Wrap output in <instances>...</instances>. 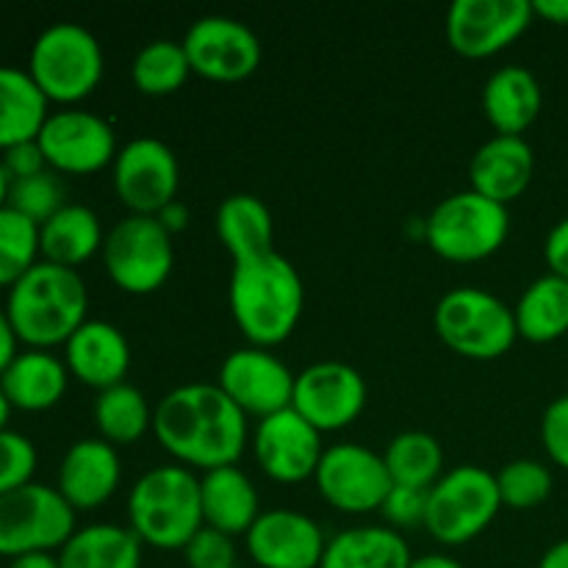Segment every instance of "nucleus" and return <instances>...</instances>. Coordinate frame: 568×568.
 Segmentation results:
<instances>
[{
    "label": "nucleus",
    "mask_w": 568,
    "mask_h": 568,
    "mask_svg": "<svg viewBox=\"0 0 568 568\" xmlns=\"http://www.w3.org/2000/svg\"><path fill=\"white\" fill-rule=\"evenodd\" d=\"M161 447L186 469L236 466L247 444V414L220 386L189 383L164 394L153 414Z\"/></svg>",
    "instance_id": "obj_1"
},
{
    "label": "nucleus",
    "mask_w": 568,
    "mask_h": 568,
    "mask_svg": "<svg viewBox=\"0 0 568 568\" xmlns=\"http://www.w3.org/2000/svg\"><path fill=\"white\" fill-rule=\"evenodd\" d=\"M231 314L253 347H277L297 327L305 308L303 277L281 253L233 264Z\"/></svg>",
    "instance_id": "obj_2"
},
{
    "label": "nucleus",
    "mask_w": 568,
    "mask_h": 568,
    "mask_svg": "<svg viewBox=\"0 0 568 568\" xmlns=\"http://www.w3.org/2000/svg\"><path fill=\"white\" fill-rule=\"evenodd\" d=\"M6 314L28 349L64 347L87 322L89 292L78 270L39 261L6 294Z\"/></svg>",
    "instance_id": "obj_3"
},
{
    "label": "nucleus",
    "mask_w": 568,
    "mask_h": 568,
    "mask_svg": "<svg viewBox=\"0 0 568 568\" xmlns=\"http://www.w3.org/2000/svg\"><path fill=\"white\" fill-rule=\"evenodd\" d=\"M128 519L148 547L183 549L203 527L197 475L186 466H155L144 471L128 497Z\"/></svg>",
    "instance_id": "obj_4"
},
{
    "label": "nucleus",
    "mask_w": 568,
    "mask_h": 568,
    "mask_svg": "<svg viewBox=\"0 0 568 568\" xmlns=\"http://www.w3.org/2000/svg\"><path fill=\"white\" fill-rule=\"evenodd\" d=\"M103 48L78 22H55L31 44L28 75L48 103L75 105L103 81Z\"/></svg>",
    "instance_id": "obj_5"
},
{
    "label": "nucleus",
    "mask_w": 568,
    "mask_h": 568,
    "mask_svg": "<svg viewBox=\"0 0 568 568\" xmlns=\"http://www.w3.org/2000/svg\"><path fill=\"white\" fill-rule=\"evenodd\" d=\"M438 338L453 353L471 361L503 358L519 338L514 308L497 294L477 286H458L444 294L433 314Z\"/></svg>",
    "instance_id": "obj_6"
},
{
    "label": "nucleus",
    "mask_w": 568,
    "mask_h": 568,
    "mask_svg": "<svg viewBox=\"0 0 568 568\" xmlns=\"http://www.w3.org/2000/svg\"><path fill=\"white\" fill-rule=\"evenodd\" d=\"M510 233L508 205L483 197L475 189L449 194L425 222L427 244L444 261L475 264L505 244Z\"/></svg>",
    "instance_id": "obj_7"
},
{
    "label": "nucleus",
    "mask_w": 568,
    "mask_h": 568,
    "mask_svg": "<svg viewBox=\"0 0 568 568\" xmlns=\"http://www.w3.org/2000/svg\"><path fill=\"white\" fill-rule=\"evenodd\" d=\"M499 508L497 475L475 464L458 466L444 471L427 494L425 530L444 547H460L486 532Z\"/></svg>",
    "instance_id": "obj_8"
},
{
    "label": "nucleus",
    "mask_w": 568,
    "mask_h": 568,
    "mask_svg": "<svg viewBox=\"0 0 568 568\" xmlns=\"http://www.w3.org/2000/svg\"><path fill=\"white\" fill-rule=\"evenodd\" d=\"M75 530V510L59 488L28 483L0 497V558L53 555Z\"/></svg>",
    "instance_id": "obj_9"
},
{
    "label": "nucleus",
    "mask_w": 568,
    "mask_h": 568,
    "mask_svg": "<svg viewBox=\"0 0 568 568\" xmlns=\"http://www.w3.org/2000/svg\"><path fill=\"white\" fill-rule=\"evenodd\" d=\"M103 264L116 288L153 294L170 281L175 266L172 233L155 216L131 214L116 222L103 242Z\"/></svg>",
    "instance_id": "obj_10"
},
{
    "label": "nucleus",
    "mask_w": 568,
    "mask_h": 568,
    "mask_svg": "<svg viewBox=\"0 0 568 568\" xmlns=\"http://www.w3.org/2000/svg\"><path fill=\"white\" fill-rule=\"evenodd\" d=\"M314 480L322 499L342 514L381 510L394 486L383 455L364 444H336L325 449Z\"/></svg>",
    "instance_id": "obj_11"
},
{
    "label": "nucleus",
    "mask_w": 568,
    "mask_h": 568,
    "mask_svg": "<svg viewBox=\"0 0 568 568\" xmlns=\"http://www.w3.org/2000/svg\"><path fill=\"white\" fill-rule=\"evenodd\" d=\"M44 161L59 175H92L114 164L116 136L103 116L83 109H64L48 116L37 136Z\"/></svg>",
    "instance_id": "obj_12"
},
{
    "label": "nucleus",
    "mask_w": 568,
    "mask_h": 568,
    "mask_svg": "<svg viewBox=\"0 0 568 568\" xmlns=\"http://www.w3.org/2000/svg\"><path fill=\"white\" fill-rule=\"evenodd\" d=\"M114 192L131 214L155 216L178 200L181 166L170 144L153 136L128 142L114 159Z\"/></svg>",
    "instance_id": "obj_13"
},
{
    "label": "nucleus",
    "mask_w": 568,
    "mask_h": 568,
    "mask_svg": "<svg viewBox=\"0 0 568 568\" xmlns=\"http://www.w3.org/2000/svg\"><path fill=\"white\" fill-rule=\"evenodd\" d=\"M366 405V383L342 361H320L294 375L292 408L320 433L353 425Z\"/></svg>",
    "instance_id": "obj_14"
},
{
    "label": "nucleus",
    "mask_w": 568,
    "mask_h": 568,
    "mask_svg": "<svg viewBox=\"0 0 568 568\" xmlns=\"http://www.w3.org/2000/svg\"><path fill=\"white\" fill-rule=\"evenodd\" d=\"M192 72L220 83H236L253 75L264 59L255 31L233 17H200L183 37Z\"/></svg>",
    "instance_id": "obj_15"
},
{
    "label": "nucleus",
    "mask_w": 568,
    "mask_h": 568,
    "mask_svg": "<svg viewBox=\"0 0 568 568\" xmlns=\"http://www.w3.org/2000/svg\"><path fill=\"white\" fill-rule=\"evenodd\" d=\"M530 0H455L447 14V39L466 59L503 53L530 28Z\"/></svg>",
    "instance_id": "obj_16"
},
{
    "label": "nucleus",
    "mask_w": 568,
    "mask_h": 568,
    "mask_svg": "<svg viewBox=\"0 0 568 568\" xmlns=\"http://www.w3.org/2000/svg\"><path fill=\"white\" fill-rule=\"evenodd\" d=\"M216 386L231 397L236 408L258 419L292 408L294 375L277 355L264 347L233 349L220 366Z\"/></svg>",
    "instance_id": "obj_17"
},
{
    "label": "nucleus",
    "mask_w": 568,
    "mask_h": 568,
    "mask_svg": "<svg viewBox=\"0 0 568 568\" xmlns=\"http://www.w3.org/2000/svg\"><path fill=\"white\" fill-rule=\"evenodd\" d=\"M255 460L266 477L277 483H303L316 475L322 455V433L294 408L277 410L258 422L253 438Z\"/></svg>",
    "instance_id": "obj_18"
},
{
    "label": "nucleus",
    "mask_w": 568,
    "mask_h": 568,
    "mask_svg": "<svg viewBox=\"0 0 568 568\" xmlns=\"http://www.w3.org/2000/svg\"><path fill=\"white\" fill-rule=\"evenodd\" d=\"M250 558L261 568H320L325 536L311 516L300 510H264L244 536Z\"/></svg>",
    "instance_id": "obj_19"
},
{
    "label": "nucleus",
    "mask_w": 568,
    "mask_h": 568,
    "mask_svg": "<svg viewBox=\"0 0 568 568\" xmlns=\"http://www.w3.org/2000/svg\"><path fill=\"white\" fill-rule=\"evenodd\" d=\"M122 466L116 447L103 438H81L64 453L59 466V488L72 510H94L120 488Z\"/></svg>",
    "instance_id": "obj_20"
},
{
    "label": "nucleus",
    "mask_w": 568,
    "mask_h": 568,
    "mask_svg": "<svg viewBox=\"0 0 568 568\" xmlns=\"http://www.w3.org/2000/svg\"><path fill=\"white\" fill-rule=\"evenodd\" d=\"M64 364L70 377L83 386L105 392L125 383L131 369V344L125 333L103 320H87L64 344Z\"/></svg>",
    "instance_id": "obj_21"
},
{
    "label": "nucleus",
    "mask_w": 568,
    "mask_h": 568,
    "mask_svg": "<svg viewBox=\"0 0 568 568\" xmlns=\"http://www.w3.org/2000/svg\"><path fill=\"white\" fill-rule=\"evenodd\" d=\"M536 172V155L525 136H494L475 153L469 166L471 189L499 205L521 197Z\"/></svg>",
    "instance_id": "obj_22"
},
{
    "label": "nucleus",
    "mask_w": 568,
    "mask_h": 568,
    "mask_svg": "<svg viewBox=\"0 0 568 568\" xmlns=\"http://www.w3.org/2000/svg\"><path fill=\"white\" fill-rule=\"evenodd\" d=\"M70 372L64 358L50 349H22L9 369L0 375V392L9 399L11 410L42 414L64 399Z\"/></svg>",
    "instance_id": "obj_23"
},
{
    "label": "nucleus",
    "mask_w": 568,
    "mask_h": 568,
    "mask_svg": "<svg viewBox=\"0 0 568 568\" xmlns=\"http://www.w3.org/2000/svg\"><path fill=\"white\" fill-rule=\"evenodd\" d=\"M203 525L225 536H247L261 516V499L253 480L239 466H220L200 477Z\"/></svg>",
    "instance_id": "obj_24"
},
{
    "label": "nucleus",
    "mask_w": 568,
    "mask_h": 568,
    "mask_svg": "<svg viewBox=\"0 0 568 568\" xmlns=\"http://www.w3.org/2000/svg\"><path fill=\"white\" fill-rule=\"evenodd\" d=\"M541 105V83L519 64L497 70L483 87V111L497 136H521L538 120Z\"/></svg>",
    "instance_id": "obj_25"
},
{
    "label": "nucleus",
    "mask_w": 568,
    "mask_h": 568,
    "mask_svg": "<svg viewBox=\"0 0 568 568\" xmlns=\"http://www.w3.org/2000/svg\"><path fill=\"white\" fill-rule=\"evenodd\" d=\"M103 242L105 236L98 214L81 203H67L44 225H39L42 261L67 266V270L87 264L98 250H103Z\"/></svg>",
    "instance_id": "obj_26"
},
{
    "label": "nucleus",
    "mask_w": 568,
    "mask_h": 568,
    "mask_svg": "<svg viewBox=\"0 0 568 568\" xmlns=\"http://www.w3.org/2000/svg\"><path fill=\"white\" fill-rule=\"evenodd\" d=\"M408 541L394 527H349L327 541L320 568H408Z\"/></svg>",
    "instance_id": "obj_27"
},
{
    "label": "nucleus",
    "mask_w": 568,
    "mask_h": 568,
    "mask_svg": "<svg viewBox=\"0 0 568 568\" xmlns=\"http://www.w3.org/2000/svg\"><path fill=\"white\" fill-rule=\"evenodd\" d=\"M48 105L28 70L0 64V153L37 139L50 116Z\"/></svg>",
    "instance_id": "obj_28"
},
{
    "label": "nucleus",
    "mask_w": 568,
    "mask_h": 568,
    "mask_svg": "<svg viewBox=\"0 0 568 568\" xmlns=\"http://www.w3.org/2000/svg\"><path fill=\"white\" fill-rule=\"evenodd\" d=\"M142 547L131 527L87 525L59 549L61 568H142Z\"/></svg>",
    "instance_id": "obj_29"
},
{
    "label": "nucleus",
    "mask_w": 568,
    "mask_h": 568,
    "mask_svg": "<svg viewBox=\"0 0 568 568\" xmlns=\"http://www.w3.org/2000/svg\"><path fill=\"white\" fill-rule=\"evenodd\" d=\"M216 233L225 250L231 253L233 264L239 261L258 258V255L272 253L275 242V225L272 214L255 194H231L222 200L216 211Z\"/></svg>",
    "instance_id": "obj_30"
},
{
    "label": "nucleus",
    "mask_w": 568,
    "mask_h": 568,
    "mask_svg": "<svg viewBox=\"0 0 568 568\" xmlns=\"http://www.w3.org/2000/svg\"><path fill=\"white\" fill-rule=\"evenodd\" d=\"M519 338L549 344L568 336V281L560 275H541L525 288L514 308Z\"/></svg>",
    "instance_id": "obj_31"
},
{
    "label": "nucleus",
    "mask_w": 568,
    "mask_h": 568,
    "mask_svg": "<svg viewBox=\"0 0 568 568\" xmlns=\"http://www.w3.org/2000/svg\"><path fill=\"white\" fill-rule=\"evenodd\" d=\"M153 414L155 410H150L148 397L131 383L98 392V399H94V425H98L100 438L111 447L136 444L153 427Z\"/></svg>",
    "instance_id": "obj_32"
},
{
    "label": "nucleus",
    "mask_w": 568,
    "mask_h": 568,
    "mask_svg": "<svg viewBox=\"0 0 568 568\" xmlns=\"http://www.w3.org/2000/svg\"><path fill=\"white\" fill-rule=\"evenodd\" d=\"M386 469L394 486L408 488H433L444 475V449L436 436L422 430L399 433L388 442Z\"/></svg>",
    "instance_id": "obj_33"
},
{
    "label": "nucleus",
    "mask_w": 568,
    "mask_h": 568,
    "mask_svg": "<svg viewBox=\"0 0 568 568\" xmlns=\"http://www.w3.org/2000/svg\"><path fill=\"white\" fill-rule=\"evenodd\" d=\"M189 75H192V64H189L183 42H172V39H155L144 44L131 67V78L139 92L153 94V98L178 92Z\"/></svg>",
    "instance_id": "obj_34"
},
{
    "label": "nucleus",
    "mask_w": 568,
    "mask_h": 568,
    "mask_svg": "<svg viewBox=\"0 0 568 568\" xmlns=\"http://www.w3.org/2000/svg\"><path fill=\"white\" fill-rule=\"evenodd\" d=\"M42 261L39 225L20 211L0 209V288H11Z\"/></svg>",
    "instance_id": "obj_35"
},
{
    "label": "nucleus",
    "mask_w": 568,
    "mask_h": 568,
    "mask_svg": "<svg viewBox=\"0 0 568 568\" xmlns=\"http://www.w3.org/2000/svg\"><path fill=\"white\" fill-rule=\"evenodd\" d=\"M552 471L541 464V460L532 458H519L505 464L497 471V488L499 499H503L505 508L514 510H532L538 505H544L552 494Z\"/></svg>",
    "instance_id": "obj_36"
},
{
    "label": "nucleus",
    "mask_w": 568,
    "mask_h": 568,
    "mask_svg": "<svg viewBox=\"0 0 568 568\" xmlns=\"http://www.w3.org/2000/svg\"><path fill=\"white\" fill-rule=\"evenodd\" d=\"M9 209L20 211L37 225H44L55 211L67 205V186L61 181L59 172L44 170L33 178H22V181H11L9 189Z\"/></svg>",
    "instance_id": "obj_37"
},
{
    "label": "nucleus",
    "mask_w": 568,
    "mask_h": 568,
    "mask_svg": "<svg viewBox=\"0 0 568 568\" xmlns=\"http://www.w3.org/2000/svg\"><path fill=\"white\" fill-rule=\"evenodd\" d=\"M37 464L39 455L31 438L3 427L0 430V497L33 483Z\"/></svg>",
    "instance_id": "obj_38"
},
{
    "label": "nucleus",
    "mask_w": 568,
    "mask_h": 568,
    "mask_svg": "<svg viewBox=\"0 0 568 568\" xmlns=\"http://www.w3.org/2000/svg\"><path fill=\"white\" fill-rule=\"evenodd\" d=\"M189 568H236V547L233 538L214 527H200L192 541L183 547Z\"/></svg>",
    "instance_id": "obj_39"
},
{
    "label": "nucleus",
    "mask_w": 568,
    "mask_h": 568,
    "mask_svg": "<svg viewBox=\"0 0 568 568\" xmlns=\"http://www.w3.org/2000/svg\"><path fill=\"white\" fill-rule=\"evenodd\" d=\"M427 494H430V488L392 486L381 514L386 516L388 525H394V530H397V527H416V525L425 527Z\"/></svg>",
    "instance_id": "obj_40"
},
{
    "label": "nucleus",
    "mask_w": 568,
    "mask_h": 568,
    "mask_svg": "<svg viewBox=\"0 0 568 568\" xmlns=\"http://www.w3.org/2000/svg\"><path fill=\"white\" fill-rule=\"evenodd\" d=\"M541 442L552 464L568 471V394L552 399L544 410Z\"/></svg>",
    "instance_id": "obj_41"
},
{
    "label": "nucleus",
    "mask_w": 568,
    "mask_h": 568,
    "mask_svg": "<svg viewBox=\"0 0 568 568\" xmlns=\"http://www.w3.org/2000/svg\"><path fill=\"white\" fill-rule=\"evenodd\" d=\"M0 164H3L9 181H22V178H33L39 175V172L50 170L42 150H39L37 139H33V142H22V144H14V148L3 150V153H0Z\"/></svg>",
    "instance_id": "obj_42"
},
{
    "label": "nucleus",
    "mask_w": 568,
    "mask_h": 568,
    "mask_svg": "<svg viewBox=\"0 0 568 568\" xmlns=\"http://www.w3.org/2000/svg\"><path fill=\"white\" fill-rule=\"evenodd\" d=\"M544 258H547L552 275L568 281V216L549 231L547 244H544Z\"/></svg>",
    "instance_id": "obj_43"
},
{
    "label": "nucleus",
    "mask_w": 568,
    "mask_h": 568,
    "mask_svg": "<svg viewBox=\"0 0 568 568\" xmlns=\"http://www.w3.org/2000/svg\"><path fill=\"white\" fill-rule=\"evenodd\" d=\"M17 355H20V338H17L14 327H11L6 308H0V375L9 369Z\"/></svg>",
    "instance_id": "obj_44"
},
{
    "label": "nucleus",
    "mask_w": 568,
    "mask_h": 568,
    "mask_svg": "<svg viewBox=\"0 0 568 568\" xmlns=\"http://www.w3.org/2000/svg\"><path fill=\"white\" fill-rule=\"evenodd\" d=\"M155 220H159L161 225L166 227V233H172V236H175V233L186 231L189 209L181 203V200H172V203L166 205V209H161L159 214H155Z\"/></svg>",
    "instance_id": "obj_45"
},
{
    "label": "nucleus",
    "mask_w": 568,
    "mask_h": 568,
    "mask_svg": "<svg viewBox=\"0 0 568 568\" xmlns=\"http://www.w3.org/2000/svg\"><path fill=\"white\" fill-rule=\"evenodd\" d=\"M532 11L552 26H568V0H532Z\"/></svg>",
    "instance_id": "obj_46"
},
{
    "label": "nucleus",
    "mask_w": 568,
    "mask_h": 568,
    "mask_svg": "<svg viewBox=\"0 0 568 568\" xmlns=\"http://www.w3.org/2000/svg\"><path fill=\"white\" fill-rule=\"evenodd\" d=\"M538 568H568V538H566V541L552 544V547L544 552V558H541V564H538Z\"/></svg>",
    "instance_id": "obj_47"
},
{
    "label": "nucleus",
    "mask_w": 568,
    "mask_h": 568,
    "mask_svg": "<svg viewBox=\"0 0 568 568\" xmlns=\"http://www.w3.org/2000/svg\"><path fill=\"white\" fill-rule=\"evenodd\" d=\"M9 568H61L55 555H26V558L9 560Z\"/></svg>",
    "instance_id": "obj_48"
},
{
    "label": "nucleus",
    "mask_w": 568,
    "mask_h": 568,
    "mask_svg": "<svg viewBox=\"0 0 568 568\" xmlns=\"http://www.w3.org/2000/svg\"><path fill=\"white\" fill-rule=\"evenodd\" d=\"M408 568H464V564H458L449 555H422V558L410 560Z\"/></svg>",
    "instance_id": "obj_49"
},
{
    "label": "nucleus",
    "mask_w": 568,
    "mask_h": 568,
    "mask_svg": "<svg viewBox=\"0 0 568 568\" xmlns=\"http://www.w3.org/2000/svg\"><path fill=\"white\" fill-rule=\"evenodd\" d=\"M9 189H11V181H9V175H6L3 164H0V209L9 203Z\"/></svg>",
    "instance_id": "obj_50"
},
{
    "label": "nucleus",
    "mask_w": 568,
    "mask_h": 568,
    "mask_svg": "<svg viewBox=\"0 0 568 568\" xmlns=\"http://www.w3.org/2000/svg\"><path fill=\"white\" fill-rule=\"evenodd\" d=\"M9 416H11V405H9V399L3 397V392H0V430H3V427H9Z\"/></svg>",
    "instance_id": "obj_51"
},
{
    "label": "nucleus",
    "mask_w": 568,
    "mask_h": 568,
    "mask_svg": "<svg viewBox=\"0 0 568 568\" xmlns=\"http://www.w3.org/2000/svg\"><path fill=\"white\" fill-rule=\"evenodd\" d=\"M236 568H239V566H236Z\"/></svg>",
    "instance_id": "obj_52"
}]
</instances>
